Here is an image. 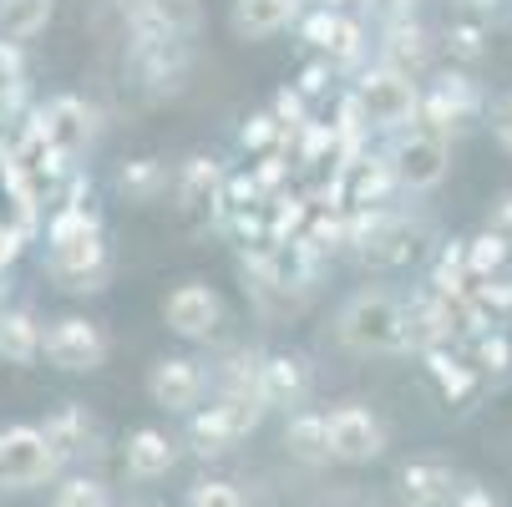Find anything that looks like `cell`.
Instances as JSON below:
<instances>
[{"label":"cell","mask_w":512,"mask_h":507,"mask_svg":"<svg viewBox=\"0 0 512 507\" xmlns=\"http://www.w3.org/2000/svg\"><path fill=\"white\" fill-rule=\"evenodd\" d=\"M447 56L452 61H462V66H477L482 56H487V26L477 21V16H462V21H452L447 26Z\"/></svg>","instance_id":"cell-34"},{"label":"cell","mask_w":512,"mask_h":507,"mask_svg":"<svg viewBox=\"0 0 512 507\" xmlns=\"http://www.w3.org/2000/svg\"><path fill=\"white\" fill-rule=\"evenodd\" d=\"M289 142V132L274 122V112H254L244 127H239V148L244 153H254V158H264V153H279Z\"/></svg>","instance_id":"cell-35"},{"label":"cell","mask_w":512,"mask_h":507,"mask_svg":"<svg viewBox=\"0 0 512 507\" xmlns=\"http://www.w3.org/2000/svg\"><path fill=\"white\" fill-rule=\"evenodd\" d=\"M269 112H274V122H279L289 137H295V132L310 122V97H305L300 87H279L274 102H269Z\"/></svg>","instance_id":"cell-38"},{"label":"cell","mask_w":512,"mask_h":507,"mask_svg":"<svg viewBox=\"0 0 512 507\" xmlns=\"http://www.w3.org/2000/svg\"><path fill=\"white\" fill-rule=\"evenodd\" d=\"M452 507H497V497H492V492H482V487H462Z\"/></svg>","instance_id":"cell-45"},{"label":"cell","mask_w":512,"mask_h":507,"mask_svg":"<svg viewBox=\"0 0 512 507\" xmlns=\"http://www.w3.org/2000/svg\"><path fill=\"white\" fill-rule=\"evenodd\" d=\"M224 188H229V173L218 168L213 158H203V153H193L173 173V198H178V208L188 213L193 224H218L224 219Z\"/></svg>","instance_id":"cell-17"},{"label":"cell","mask_w":512,"mask_h":507,"mask_svg":"<svg viewBox=\"0 0 512 507\" xmlns=\"http://www.w3.org/2000/svg\"><path fill=\"white\" fill-rule=\"evenodd\" d=\"M452 340H457V320H452V305L442 295L421 289V295L406 300V350L411 355H426V350L452 345Z\"/></svg>","instance_id":"cell-20"},{"label":"cell","mask_w":512,"mask_h":507,"mask_svg":"<svg viewBox=\"0 0 512 507\" xmlns=\"http://www.w3.org/2000/svg\"><path fill=\"white\" fill-rule=\"evenodd\" d=\"M66 462L41 426H0V492H26L61 472Z\"/></svg>","instance_id":"cell-8"},{"label":"cell","mask_w":512,"mask_h":507,"mask_svg":"<svg viewBox=\"0 0 512 507\" xmlns=\"http://www.w3.org/2000/svg\"><path fill=\"white\" fill-rule=\"evenodd\" d=\"M41 431H46V442L56 447V457H61V462H71V457H77V452L92 442V431H97V426H92V416H87L77 401H66L56 416H46V426H41Z\"/></svg>","instance_id":"cell-30"},{"label":"cell","mask_w":512,"mask_h":507,"mask_svg":"<svg viewBox=\"0 0 512 507\" xmlns=\"http://www.w3.org/2000/svg\"><path fill=\"white\" fill-rule=\"evenodd\" d=\"M401 502L406 507H452L457 502V472L436 457H416L401 467Z\"/></svg>","instance_id":"cell-23"},{"label":"cell","mask_w":512,"mask_h":507,"mask_svg":"<svg viewBox=\"0 0 512 507\" xmlns=\"http://www.w3.org/2000/svg\"><path fill=\"white\" fill-rule=\"evenodd\" d=\"M421 360H426V376L436 381V391H442V401H447V406H467V401L477 396L482 376H477L472 360H467V355H457L452 345H436V350H426Z\"/></svg>","instance_id":"cell-25"},{"label":"cell","mask_w":512,"mask_h":507,"mask_svg":"<svg viewBox=\"0 0 512 507\" xmlns=\"http://www.w3.org/2000/svg\"><path fill=\"white\" fill-rule=\"evenodd\" d=\"M132 507H163V502H132Z\"/></svg>","instance_id":"cell-46"},{"label":"cell","mask_w":512,"mask_h":507,"mask_svg":"<svg viewBox=\"0 0 512 507\" xmlns=\"http://www.w3.org/2000/svg\"><path fill=\"white\" fill-rule=\"evenodd\" d=\"M168 163L163 158H127L122 168H117V193L127 198V203H158L163 193H168Z\"/></svg>","instance_id":"cell-29"},{"label":"cell","mask_w":512,"mask_h":507,"mask_svg":"<svg viewBox=\"0 0 512 507\" xmlns=\"http://www.w3.org/2000/svg\"><path fill=\"white\" fill-rule=\"evenodd\" d=\"M355 6L371 16V21H381V26H391V21H406L411 11H416V0H355Z\"/></svg>","instance_id":"cell-42"},{"label":"cell","mask_w":512,"mask_h":507,"mask_svg":"<svg viewBox=\"0 0 512 507\" xmlns=\"http://www.w3.org/2000/svg\"><path fill=\"white\" fill-rule=\"evenodd\" d=\"M426 289H431V295H442L447 305H452V300H462V295H472V264H467V239H452V244H442V249H436Z\"/></svg>","instance_id":"cell-27"},{"label":"cell","mask_w":512,"mask_h":507,"mask_svg":"<svg viewBox=\"0 0 512 507\" xmlns=\"http://www.w3.org/2000/svg\"><path fill=\"white\" fill-rule=\"evenodd\" d=\"M41 360L56 366V371H66V376H92L107 360V330L87 315H61V320L46 325Z\"/></svg>","instance_id":"cell-10"},{"label":"cell","mask_w":512,"mask_h":507,"mask_svg":"<svg viewBox=\"0 0 512 507\" xmlns=\"http://www.w3.org/2000/svg\"><path fill=\"white\" fill-rule=\"evenodd\" d=\"M163 325L178 335V340H213L218 325H224V300H218V289L203 284V279H183L173 295L163 300Z\"/></svg>","instance_id":"cell-14"},{"label":"cell","mask_w":512,"mask_h":507,"mask_svg":"<svg viewBox=\"0 0 512 507\" xmlns=\"http://www.w3.org/2000/svg\"><path fill=\"white\" fill-rule=\"evenodd\" d=\"M305 0H234V36L239 41H269L300 21Z\"/></svg>","instance_id":"cell-24"},{"label":"cell","mask_w":512,"mask_h":507,"mask_svg":"<svg viewBox=\"0 0 512 507\" xmlns=\"http://www.w3.org/2000/svg\"><path fill=\"white\" fill-rule=\"evenodd\" d=\"M421 224L401 219L391 208H371V213H350V254L365 269H406L421 259Z\"/></svg>","instance_id":"cell-4"},{"label":"cell","mask_w":512,"mask_h":507,"mask_svg":"<svg viewBox=\"0 0 512 507\" xmlns=\"http://www.w3.org/2000/svg\"><path fill=\"white\" fill-rule=\"evenodd\" d=\"M264 401L259 396H218L213 406H203V411H193L188 416V447L198 452V457H224V452H234L244 437H254L259 431V421H264Z\"/></svg>","instance_id":"cell-6"},{"label":"cell","mask_w":512,"mask_h":507,"mask_svg":"<svg viewBox=\"0 0 512 507\" xmlns=\"http://www.w3.org/2000/svg\"><path fill=\"white\" fill-rule=\"evenodd\" d=\"M386 163L401 183V193H431L447 183V168H452V137L436 132L426 122H411L391 137L386 148Z\"/></svg>","instance_id":"cell-5"},{"label":"cell","mask_w":512,"mask_h":507,"mask_svg":"<svg viewBox=\"0 0 512 507\" xmlns=\"http://www.w3.org/2000/svg\"><path fill=\"white\" fill-rule=\"evenodd\" d=\"M482 229H492L497 239L512 244V193H502V198L492 203V213H487V224H482Z\"/></svg>","instance_id":"cell-43"},{"label":"cell","mask_w":512,"mask_h":507,"mask_svg":"<svg viewBox=\"0 0 512 507\" xmlns=\"http://www.w3.org/2000/svg\"><path fill=\"white\" fill-rule=\"evenodd\" d=\"M325 426H330V457L345 462V467H365V462H376L386 452V421L376 411L355 406V401L330 406Z\"/></svg>","instance_id":"cell-13"},{"label":"cell","mask_w":512,"mask_h":507,"mask_svg":"<svg viewBox=\"0 0 512 507\" xmlns=\"http://www.w3.org/2000/svg\"><path fill=\"white\" fill-rule=\"evenodd\" d=\"M148 396L168 416H193L203 406V396H208V371L198 366L193 355H163L158 366L148 371Z\"/></svg>","instance_id":"cell-15"},{"label":"cell","mask_w":512,"mask_h":507,"mask_svg":"<svg viewBox=\"0 0 512 507\" xmlns=\"http://www.w3.org/2000/svg\"><path fill=\"white\" fill-rule=\"evenodd\" d=\"M350 97L365 117V127L371 132H401L421 117V87L416 77H406V71L386 66V61H371V66H360L355 71V82H350Z\"/></svg>","instance_id":"cell-3"},{"label":"cell","mask_w":512,"mask_h":507,"mask_svg":"<svg viewBox=\"0 0 512 507\" xmlns=\"http://www.w3.org/2000/svg\"><path fill=\"white\" fill-rule=\"evenodd\" d=\"M335 183H340V198H345V208H350V213L386 208V203H391V193H401V183H396V173H391L386 153H381V158H371V153L345 158V163L335 168Z\"/></svg>","instance_id":"cell-18"},{"label":"cell","mask_w":512,"mask_h":507,"mask_svg":"<svg viewBox=\"0 0 512 507\" xmlns=\"http://www.w3.org/2000/svg\"><path fill=\"white\" fill-rule=\"evenodd\" d=\"M21 244H26V229H11L6 219H0V269H6V264H16Z\"/></svg>","instance_id":"cell-44"},{"label":"cell","mask_w":512,"mask_h":507,"mask_svg":"<svg viewBox=\"0 0 512 507\" xmlns=\"http://www.w3.org/2000/svg\"><path fill=\"white\" fill-rule=\"evenodd\" d=\"M51 507H107V482L102 477H66L56 487Z\"/></svg>","instance_id":"cell-37"},{"label":"cell","mask_w":512,"mask_h":507,"mask_svg":"<svg viewBox=\"0 0 512 507\" xmlns=\"http://www.w3.org/2000/svg\"><path fill=\"white\" fill-rule=\"evenodd\" d=\"M127 71H132V82L148 92V97H173L188 82V71H193V46L188 41L132 36L127 41Z\"/></svg>","instance_id":"cell-12"},{"label":"cell","mask_w":512,"mask_h":507,"mask_svg":"<svg viewBox=\"0 0 512 507\" xmlns=\"http://www.w3.org/2000/svg\"><path fill=\"white\" fill-rule=\"evenodd\" d=\"M41 340L46 330L36 325L31 310H0V360L31 366V360H41Z\"/></svg>","instance_id":"cell-28"},{"label":"cell","mask_w":512,"mask_h":507,"mask_svg":"<svg viewBox=\"0 0 512 507\" xmlns=\"http://www.w3.org/2000/svg\"><path fill=\"white\" fill-rule=\"evenodd\" d=\"M188 507H244V497L229 482H198L188 492Z\"/></svg>","instance_id":"cell-40"},{"label":"cell","mask_w":512,"mask_h":507,"mask_svg":"<svg viewBox=\"0 0 512 507\" xmlns=\"http://www.w3.org/2000/svg\"><path fill=\"white\" fill-rule=\"evenodd\" d=\"M300 36L310 51H320L335 71H360L365 66V51H371V41H365V26L345 11V6H310L300 16Z\"/></svg>","instance_id":"cell-9"},{"label":"cell","mask_w":512,"mask_h":507,"mask_svg":"<svg viewBox=\"0 0 512 507\" xmlns=\"http://www.w3.org/2000/svg\"><path fill=\"white\" fill-rule=\"evenodd\" d=\"M482 117H487V97H482L477 77H472V71H462V66L436 71L431 87H421V117H416V122H426V127H436V132L457 137L462 127H472V122H482Z\"/></svg>","instance_id":"cell-7"},{"label":"cell","mask_w":512,"mask_h":507,"mask_svg":"<svg viewBox=\"0 0 512 507\" xmlns=\"http://www.w3.org/2000/svg\"><path fill=\"white\" fill-rule=\"evenodd\" d=\"M122 467L137 482H158V477H168L178 467V442L168 437V431H158V426H137V431H127V442H122Z\"/></svg>","instance_id":"cell-21"},{"label":"cell","mask_w":512,"mask_h":507,"mask_svg":"<svg viewBox=\"0 0 512 507\" xmlns=\"http://www.w3.org/2000/svg\"><path fill=\"white\" fill-rule=\"evenodd\" d=\"M467 360L477 366V376H482V381H507V376H512V340H507V330L472 335Z\"/></svg>","instance_id":"cell-32"},{"label":"cell","mask_w":512,"mask_h":507,"mask_svg":"<svg viewBox=\"0 0 512 507\" xmlns=\"http://www.w3.org/2000/svg\"><path fill=\"white\" fill-rule=\"evenodd\" d=\"M487 132H492V142H497V148L512 158V87L507 92H497L492 102H487Z\"/></svg>","instance_id":"cell-39"},{"label":"cell","mask_w":512,"mask_h":507,"mask_svg":"<svg viewBox=\"0 0 512 507\" xmlns=\"http://www.w3.org/2000/svg\"><path fill=\"white\" fill-rule=\"evenodd\" d=\"M284 452L295 462H305V467L335 462L330 457V426H325V416L320 411H289V421H284Z\"/></svg>","instance_id":"cell-26"},{"label":"cell","mask_w":512,"mask_h":507,"mask_svg":"<svg viewBox=\"0 0 512 507\" xmlns=\"http://www.w3.org/2000/svg\"><path fill=\"white\" fill-rule=\"evenodd\" d=\"M472 300L492 315V325L512 320V269L507 274H492V279H472Z\"/></svg>","instance_id":"cell-36"},{"label":"cell","mask_w":512,"mask_h":507,"mask_svg":"<svg viewBox=\"0 0 512 507\" xmlns=\"http://www.w3.org/2000/svg\"><path fill=\"white\" fill-rule=\"evenodd\" d=\"M26 132H36L61 163L77 168V158L92 148L97 112H92L82 97H51V102H41V107L31 112V127H26Z\"/></svg>","instance_id":"cell-11"},{"label":"cell","mask_w":512,"mask_h":507,"mask_svg":"<svg viewBox=\"0 0 512 507\" xmlns=\"http://www.w3.org/2000/svg\"><path fill=\"white\" fill-rule=\"evenodd\" d=\"M330 82H335V66L320 56V61H310V66L300 71V82H295V87H300V92L315 102V97H325V92H330Z\"/></svg>","instance_id":"cell-41"},{"label":"cell","mask_w":512,"mask_h":507,"mask_svg":"<svg viewBox=\"0 0 512 507\" xmlns=\"http://www.w3.org/2000/svg\"><path fill=\"white\" fill-rule=\"evenodd\" d=\"M335 335L355 355H401L406 350V300L391 289H355L335 315Z\"/></svg>","instance_id":"cell-2"},{"label":"cell","mask_w":512,"mask_h":507,"mask_svg":"<svg viewBox=\"0 0 512 507\" xmlns=\"http://www.w3.org/2000/svg\"><path fill=\"white\" fill-rule=\"evenodd\" d=\"M467 264H472V279H492V274H507L512 269V244L497 239L492 229L472 234L467 239Z\"/></svg>","instance_id":"cell-33"},{"label":"cell","mask_w":512,"mask_h":507,"mask_svg":"<svg viewBox=\"0 0 512 507\" xmlns=\"http://www.w3.org/2000/svg\"><path fill=\"white\" fill-rule=\"evenodd\" d=\"M56 16V0H0V41H36Z\"/></svg>","instance_id":"cell-31"},{"label":"cell","mask_w":512,"mask_h":507,"mask_svg":"<svg viewBox=\"0 0 512 507\" xmlns=\"http://www.w3.org/2000/svg\"><path fill=\"white\" fill-rule=\"evenodd\" d=\"M310 386H315V376H310V360L300 355V350H274V355H264V366H259V401L269 406V411H305V401H310Z\"/></svg>","instance_id":"cell-19"},{"label":"cell","mask_w":512,"mask_h":507,"mask_svg":"<svg viewBox=\"0 0 512 507\" xmlns=\"http://www.w3.org/2000/svg\"><path fill=\"white\" fill-rule=\"evenodd\" d=\"M127 36H148V41H193L203 26L198 0H122Z\"/></svg>","instance_id":"cell-16"},{"label":"cell","mask_w":512,"mask_h":507,"mask_svg":"<svg viewBox=\"0 0 512 507\" xmlns=\"http://www.w3.org/2000/svg\"><path fill=\"white\" fill-rule=\"evenodd\" d=\"M431 51H436V41H431V31H426V26H421L416 16L381 26V46H376V61H386V66L406 71V77H421V71L431 66Z\"/></svg>","instance_id":"cell-22"},{"label":"cell","mask_w":512,"mask_h":507,"mask_svg":"<svg viewBox=\"0 0 512 507\" xmlns=\"http://www.w3.org/2000/svg\"><path fill=\"white\" fill-rule=\"evenodd\" d=\"M46 269L71 295H97V289H107L112 254H107L102 219L87 203H56L51 224H46Z\"/></svg>","instance_id":"cell-1"}]
</instances>
